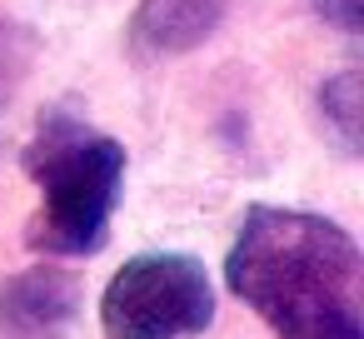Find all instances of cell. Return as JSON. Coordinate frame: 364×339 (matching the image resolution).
<instances>
[{
  "label": "cell",
  "mask_w": 364,
  "mask_h": 339,
  "mask_svg": "<svg viewBox=\"0 0 364 339\" xmlns=\"http://www.w3.org/2000/svg\"><path fill=\"white\" fill-rule=\"evenodd\" d=\"M225 279L274 339H364V254L329 215L255 205L225 254Z\"/></svg>",
  "instance_id": "cell-1"
},
{
  "label": "cell",
  "mask_w": 364,
  "mask_h": 339,
  "mask_svg": "<svg viewBox=\"0 0 364 339\" xmlns=\"http://www.w3.org/2000/svg\"><path fill=\"white\" fill-rule=\"evenodd\" d=\"M26 175L41 185L31 215V249L41 254H95L110 235V215L125 195V145L85 125L75 110H41L26 145Z\"/></svg>",
  "instance_id": "cell-2"
},
{
  "label": "cell",
  "mask_w": 364,
  "mask_h": 339,
  "mask_svg": "<svg viewBox=\"0 0 364 339\" xmlns=\"http://www.w3.org/2000/svg\"><path fill=\"white\" fill-rule=\"evenodd\" d=\"M215 319V284L195 254L150 249L125 259L100 299L105 339H195Z\"/></svg>",
  "instance_id": "cell-3"
},
{
  "label": "cell",
  "mask_w": 364,
  "mask_h": 339,
  "mask_svg": "<svg viewBox=\"0 0 364 339\" xmlns=\"http://www.w3.org/2000/svg\"><path fill=\"white\" fill-rule=\"evenodd\" d=\"M80 279L60 264H31L0 279V339H65L80 319Z\"/></svg>",
  "instance_id": "cell-4"
},
{
  "label": "cell",
  "mask_w": 364,
  "mask_h": 339,
  "mask_svg": "<svg viewBox=\"0 0 364 339\" xmlns=\"http://www.w3.org/2000/svg\"><path fill=\"white\" fill-rule=\"evenodd\" d=\"M230 6L235 0H140L130 16V31H125V45L140 65L190 55L225 26Z\"/></svg>",
  "instance_id": "cell-5"
},
{
  "label": "cell",
  "mask_w": 364,
  "mask_h": 339,
  "mask_svg": "<svg viewBox=\"0 0 364 339\" xmlns=\"http://www.w3.org/2000/svg\"><path fill=\"white\" fill-rule=\"evenodd\" d=\"M359 100H364L359 95V70H344V75L319 85V110H324L344 155H359Z\"/></svg>",
  "instance_id": "cell-6"
},
{
  "label": "cell",
  "mask_w": 364,
  "mask_h": 339,
  "mask_svg": "<svg viewBox=\"0 0 364 339\" xmlns=\"http://www.w3.org/2000/svg\"><path fill=\"white\" fill-rule=\"evenodd\" d=\"M324 21H334L339 31H359V0H319Z\"/></svg>",
  "instance_id": "cell-7"
}]
</instances>
